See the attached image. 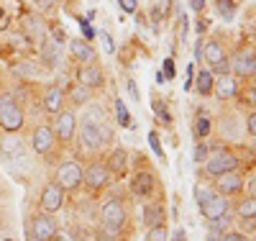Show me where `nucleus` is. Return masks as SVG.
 Returning a JSON list of instances; mask_svg holds the SVG:
<instances>
[{"instance_id":"nucleus-28","label":"nucleus","mask_w":256,"mask_h":241,"mask_svg":"<svg viewBox=\"0 0 256 241\" xmlns=\"http://www.w3.org/2000/svg\"><path fill=\"white\" fill-rule=\"evenodd\" d=\"M212 6H216V13L220 16V21L226 24H233L238 16V3L236 0H212Z\"/></svg>"},{"instance_id":"nucleus-38","label":"nucleus","mask_w":256,"mask_h":241,"mask_svg":"<svg viewBox=\"0 0 256 241\" xmlns=\"http://www.w3.org/2000/svg\"><path fill=\"white\" fill-rule=\"evenodd\" d=\"M244 131H246L251 139H256V111H248V113H246V118H244Z\"/></svg>"},{"instance_id":"nucleus-8","label":"nucleus","mask_w":256,"mask_h":241,"mask_svg":"<svg viewBox=\"0 0 256 241\" xmlns=\"http://www.w3.org/2000/svg\"><path fill=\"white\" fill-rule=\"evenodd\" d=\"M54 182L64 190V192H77L82 187V164L77 159H64L59 167H56V177Z\"/></svg>"},{"instance_id":"nucleus-19","label":"nucleus","mask_w":256,"mask_h":241,"mask_svg":"<svg viewBox=\"0 0 256 241\" xmlns=\"http://www.w3.org/2000/svg\"><path fill=\"white\" fill-rule=\"evenodd\" d=\"M41 108H44L46 113H52V116H59L62 111H64V90L59 85H46L44 90H41Z\"/></svg>"},{"instance_id":"nucleus-9","label":"nucleus","mask_w":256,"mask_h":241,"mask_svg":"<svg viewBox=\"0 0 256 241\" xmlns=\"http://www.w3.org/2000/svg\"><path fill=\"white\" fill-rule=\"evenodd\" d=\"M230 75L236 80H254L256 77V49L244 47L236 54H230Z\"/></svg>"},{"instance_id":"nucleus-49","label":"nucleus","mask_w":256,"mask_h":241,"mask_svg":"<svg viewBox=\"0 0 256 241\" xmlns=\"http://www.w3.org/2000/svg\"><path fill=\"white\" fill-rule=\"evenodd\" d=\"M126 85H128V93H131V98H134V100H141V93H138L136 80H134V77H128V82H126Z\"/></svg>"},{"instance_id":"nucleus-21","label":"nucleus","mask_w":256,"mask_h":241,"mask_svg":"<svg viewBox=\"0 0 256 241\" xmlns=\"http://www.w3.org/2000/svg\"><path fill=\"white\" fill-rule=\"evenodd\" d=\"M67 47H70V54H72V59H74L77 64H92V62H98L95 47H92L90 41H84V39L74 36V39L67 41Z\"/></svg>"},{"instance_id":"nucleus-27","label":"nucleus","mask_w":256,"mask_h":241,"mask_svg":"<svg viewBox=\"0 0 256 241\" xmlns=\"http://www.w3.org/2000/svg\"><path fill=\"white\" fill-rule=\"evenodd\" d=\"M0 154H3L6 159H10V162H16L18 157H24V141L8 134L6 139H0Z\"/></svg>"},{"instance_id":"nucleus-18","label":"nucleus","mask_w":256,"mask_h":241,"mask_svg":"<svg viewBox=\"0 0 256 241\" xmlns=\"http://www.w3.org/2000/svg\"><path fill=\"white\" fill-rule=\"evenodd\" d=\"M228 213H230V200L223 198L220 192H212L210 198L200 205V215L205 218L208 223L218 221V218H223V215H228Z\"/></svg>"},{"instance_id":"nucleus-48","label":"nucleus","mask_w":256,"mask_h":241,"mask_svg":"<svg viewBox=\"0 0 256 241\" xmlns=\"http://www.w3.org/2000/svg\"><path fill=\"white\" fill-rule=\"evenodd\" d=\"M10 29V13L0 6V31H8Z\"/></svg>"},{"instance_id":"nucleus-16","label":"nucleus","mask_w":256,"mask_h":241,"mask_svg":"<svg viewBox=\"0 0 256 241\" xmlns=\"http://www.w3.org/2000/svg\"><path fill=\"white\" fill-rule=\"evenodd\" d=\"M212 187L216 192H220L223 198H238L246 187V180L241 172H228V174H220V177L212 180Z\"/></svg>"},{"instance_id":"nucleus-45","label":"nucleus","mask_w":256,"mask_h":241,"mask_svg":"<svg viewBox=\"0 0 256 241\" xmlns=\"http://www.w3.org/2000/svg\"><path fill=\"white\" fill-rule=\"evenodd\" d=\"M118 6H120V11H123V13L134 16V13L138 11V0H118Z\"/></svg>"},{"instance_id":"nucleus-40","label":"nucleus","mask_w":256,"mask_h":241,"mask_svg":"<svg viewBox=\"0 0 256 241\" xmlns=\"http://www.w3.org/2000/svg\"><path fill=\"white\" fill-rule=\"evenodd\" d=\"M148 146H152V149L156 151V157L164 162V149H162V141H159V134H156V131H152V134H148Z\"/></svg>"},{"instance_id":"nucleus-15","label":"nucleus","mask_w":256,"mask_h":241,"mask_svg":"<svg viewBox=\"0 0 256 241\" xmlns=\"http://www.w3.org/2000/svg\"><path fill=\"white\" fill-rule=\"evenodd\" d=\"M64 192L54 180H49L44 187H41V192H38V208H41V213H56V210H62V205H64Z\"/></svg>"},{"instance_id":"nucleus-55","label":"nucleus","mask_w":256,"mask_h":241,"mask_svg":"<svg viewBox=\"0 0 256 241\" xmlns=\"http://www.w3.org/2000/svg\"><path fill=\"white\" fill-rule=\"evenodd\" d=\"M174 241H187V236H184V231H182V228H177V231H174Z\"/></svg>"},{"instance_id":"nucleus-29","label":"nucleus","mask_w":256,"mask_h":241,"mask_svg":"<svg viewBox=\"0 0 256 241\" xmlns=\"http://www.w3.org/2000/svg\"><path fill=\"white\" fill-rule=\"evenodd\" d=\"M152 111H154V116H156L164 126H172V113H169L164 98H162L159 93H154V90H152Z\"/></svg>"},{"instance_id":"nucleus-14","label":"nucleus","mask_w":256,"mask_h":241,"mask_svg":"<svg viewBox=\"0 0 256 241\" xmlns=\"http://www.w3.org/2000/svg\"><path fill=\"white\" fill-rule=\"evenodd\" d=\"M46 29H49V24L38 13H28V16H24V21H20V36H24L31 47L46 39Z\"/></svg>"},{"instance_id":"nucleus-36","label":"nucleus","mask_w":256,"mask_h":241,"mask_svg":"<svg viewBox=\"0 0 256 241\" xmlns=\"http://www.w3.org/2000/svg\"><path fill=\"white\" fill-rule=\"evenodd\" d=\"M146 241H169V226L166 223L152 226L146 231Z\"/></svg>"},{"instance_id":"nucleus-54","label":"nucleus","mask_w":256,"mask_h":241,"mask_svg":"<svg viewBox=\"0 0 256 241\" xmlns=\"http://www.w3.org/2000/svg\"><path fill=\"white\" fill-rule=\"evenodd\" d=\"M34 3H36L38 8H49V6L54 3V0H34Z\"/></svg>"},{"instance_id":"nucleus-37","label":"nucleus","mask_w":256,"mask_h":241,"mask_svg":"<svg viewBox=\"0 0 256 241\" xmlns=\"http://www.w3.org/2000/svg\"><path fill=\"white\" fill-rule=\"evenodd\" d=\"M18 77H26V80H31V75L36 72V64L31 62V59H20V64H13L10 67Z\"/></svg>"},{"instance_id":"nucleus-13","label":"nucleus","mask_w":256,"mask_h":241,"mask_svg":"<svg viewBox=\"0 0 256 241\" xmlns=\"http://www.w3.org/2000/svg\"><path fill=\"white\" fill-rule=\"evenodd\" d=\"M74 82H80L82 87H88V90H100V87H105V70L100 67V62L77 64Z\"/></svg>"},{"instance_id":"nucleus-51","label":"nucleus","mask_w":256,"mask_h":241,"mask_svg":"<svg viewBox=\"0 0 256 241\" xmlns=\"http://www.w3.org/2000/svg\"><path fill=\"white\" fill-rule=\"evenodd\" d=\"M202 47H205V36H198V41H195V59L198 62L202 59Z\"/></svg>"},{"instance_id":"nucleus-35","label":"nucleus","mask_w":256,"mask_h":241,"mask_svg":"<svg viewBox=\"0 0 256 241\" xmlns=\"http://www.w3.org/2000/svg\"><path fill=\"white\" fill-rule=\"evenodd\" d=\"M212 192H216V187H210V185H205V182H195V187H192V195H195V200H198V208L210 198Z\"/></svg>"},{"instance_id":"nucleus-58","label":"nucleus","mask_w":256,"mask_h":241,"mask_svg":"<svg viewBox=\"0 0 256 241\" xmlns=\"http://www.w3.org/2000/svg\"><path fill=\"white\" fill-rule=\"evenodd\" d=\"M6 241H13V238H6Z\"/></svg>"},{"instance_id":"nucleus-52","label":"nucleus","mask_w":256,"mask_h":241,"mask_svg":"<svg viewBox=\"0 0 256 241\" xmlns=\"http://www.w3.org/2000/svg\"><path fill=\"white\" fill-rule=\"evenodd\" d=\"M244 190H246V192L251 195V198H256V174H254V177H251V180L246 182V187H244Z\"/></svg>"},{"instance_id":"nucleus-50","label":"nucleus","mask_w":256,"mask_h":241,"mask_svg":"<svg viewBox=\"0 0 256 241\" xmlns=\"http://www.w3.org/2000/svg\"><path fill=\"white\" fill-rule=\"evenodd\" d=\"M187 6L195 11V13H202L208 8V0H187Z\"/></svg>"},{"instance_id":"nucleus-47","label":"nucleus","mask_w":256,"mask_h":241,"mask_svg":"<svg viewBox=\"0 0 256 241\" xmlns=\"http://www.w3.org/2000/svg\"><path fill=\"white\" fill-rule=\"evenodd\" d=\"M100 39H102V44H105V52L113 54V52H116V41H113V36H110L108 31H102V34H100Z\"/></svg>"},{"instance_id":"nucleus-59","label":"nucleus","mask_w":256,"mask_h":241,"mask_svg":"<svg viewBox=\"0 0 256 241\" xmlns=\"http://www.w3.org/2000/svg\"><path fill=\"white\" fill-rule=\"evenodd\" d=\"M254 49H256V47H254Z\"/></svg>"},{"instance_id":"nucleus-46","label":"nucleus","mask_w":256,"mask_h":241,"mask_svg":"<svg viewBox=\"0 0 256 241\" xmlns=\"http://www.w3.org/2000/svg\"><path fill=\"white\" fill-rule=\"evenodd\" d=\"M80 24H82V34H84L82 39H84V41H92V39L98 36V31H95V29H90V24H88V18H82Z\"/></svg>"},{"instance_id":"nucleus-3","label":"nucleus","mask_w":256,"mask_h":241,"mask_svg":"<svg viewBox=\"0 0 256 241\" xmlns=\"http://www.w3.org/2000/svg\"><path fill=\"white\" fill-rule=\"evenodd\" d=\"M128 190L138 200H159L154 195L162 190V180L152 167H141V169H134V174L128 177Z\"/></svg>"},{"instance_id":"nucleus-2","label":"nucleus","mask_w":256,"mask_h":241,"mask_svg":"<svg viewBox=\"0 0 256 241\" xmlns=\"http://www.w3.org/2000/svg\"><path fill=\"white\" fill-rule=\"evenodd\" d=\"M205 67L212 72V75H230V52L226 47V41L220 36H212V39H205V47H202V59Z\"/></svg>"},{"instance_id":"nucleus-33","label":"nucleus","mask_w":256,"mask_h":241,"mask_svg":"<svg viewBox=\"0 0 256 241\" xmlns=\"http://www.w3.org/2000/svg\"><path fill=\"white\" fill-rule=\"evenodd\" d=\"M118 238H120V231L105 226V223L95 226V241H118Z\"/></svg>"},{"instance_id":"nucleus-43","label":"nucleus","mask_w":256,"mask_h":241,"mask_svg":"<svg viewBox=\"0 0 256 241\" xmlns=\"http://www.w3.org/2000/svg\"><path fill=\"white\" fill-rule=\"evenodd\" d=\"M52 41H56L59 47H64V44H67V31H64L62 26H52V36H49Z\"/></svg>"},{"instance_id":"nucleus-1","label":"nucleus","mask_w":256,"mask_h":241,"mask_svg":"<svg viewBox=\"0 0 256 241\" xmlns=\"http://www.w3.org/2000/svg\"><path fill=\"white\" fill-rule=\"evenodd\" d=\"M241 167V157L236 149H230L228 144H218V146H210V157L205 159L202 164V172L200 177L205 180H216L220 174H228V172H238Z\"/></svg>"},{"instance_id":"nucleus-25","label":"nucleus","mask_w":256,"mask_h":241,"mask_svg":"<svg viewBox=\"0 0 256 241\" xmlns=\"http://www.w3.org/2000/svg\"><path fill=\"white\" fill-rule=\"evenodd\" d=\"M210 131H212V116L208 111H200L198 118L192 121V136H195V141H208Z\"/></svg>"},{"instance_id":"nucleus-31","label":"nucleus","mask_w":256,"mask_h":241,"mask_svg":"<svg viewBox=\"0 0 256 241\" xmlns=\"http://www.w3.org/2000/svg\"><path fill=\"white\" fill-rule=\"evenodd\" d=\"M113 108H116V123L123 126V128H134V121H131V113L120 98H113Z\"/></svg>"},{"instance_id":"nucleus-22","label":"nucleus","mask_w":256,"mask_h":241,"mask_svg":"<svg viewBox=\"0 0 256 241\" xmlns=\"http://www.w3.org/2000/svg\"><path fill=\"white\" fill-rule=\"evenodd\" d=\"M141 221H144L146 228L166 223V205H164V200H146L144 210H141Z\"/></svg>"},{"instance_id":"nucleus-41","label":"nucleus","mask_w":256,"mask_h":241,"mask_svg":"<svg viewBox=\"0 0 256 241\" xmlns=\"http://www.w3.org/2000/svg\"><path fill=\"white\" fill-rule=\"evenodd\" d=\"M251 236H246L244 231H238V228H228L226 233H223V238L220 241H248Z\"/></svg>"},{"instance_id":"nucleus-42","label":"nucleus","mask_w":256,"mask_h":241,"mask_svg":"<svg viewBox=\"0 0 256 241\" xmlns=\"http://www.w3.org/2000/svg\"><path fill=\"white\" fill-rule=\"evenodd\" d=\"M162 72H164V77H166V80H174V77H177V64H174V59H172V57H166V59H164Z\"/></svg>"},{"instance_id":"nucleus-20","label":"nucleus","mask_w":256,"mask_h":241,"mask_svg":"<svg viewBox=\"0 0 256 241\" xmlns=\"http://www.w3.org/2000/svg\"><path fill=\"white\" fill-rule=\"evenodd\" d=\"M238 93H241V85H238V80L233 77V75H218V77H216V85H212V95H216L220 103L238 98Z\"/></svg>"},{"instance_id":"nucleus-26","label":"nucleus","mask_w":256,"mask_h":241,"mask_svg":"<svg viewBox=\"0 0 256 241\" xmlns=\"http://www.w3.org/2000/svg\"><path fill=\"white\" fill-rule=\"evenodd\" d=\"M212 85H216V75H212L208 67H200L195 72V90H198V95L210 98L212 95Z\"/></svg>"},{"instance_id":"nucleus-32","label":"nucleus","mask_w":256,"mask_h":241,"mask_svg":"<svg viewBox=\"0 0 256 241\" xmlns=\"http://www.w3.org/2000/svg\"><path fill=\"white\" fill-rule=\"evenodd\" d=\"M233 215H238V218H256V198L246 195L244 200H238V203H236V210H233Z\"/></svg>"},{"instance_id":"nucleus-5","label":"nucleus","mask_w":256,"mask_h":241,"mask_svg":"<svg viewBox=\"0 0 256 241\" xmlns=\"http://www.w3.org/2000/svg\"><path fill=\"white\" fill-rule=\"evenodd\" d=\"M110 182H113V177H110V172H108L102 159H90L88 167H82V187L88 190V195H92V198L100 195Z\"/></svg>"},{"instance_id":"nucleus-11","label":"nucleus","mask_w":256,"mask_h":241,"mask_svg":"<svg viewBox=\"0 0 256 241\" xmlns=\"http://www.w3.org/2000/svg\"><path fill=\"white\" fill-rule=\"evenodd\" d=\"M59 231V223L52 213H38L28 221V228H26V236L36 238V241H49L54 233Z\"/></svg>"},{"instance_id":"nucleus-24","label":"nucleus","mask_w":256,"mask_h":241,"mask_svg":"<svg viewBox=\"0 0 256 241\" xmlns=\"http://www.w3.org/2000/svg\"><path fill=\"white\" fill-rule=\"evenodd\" d=\"M90 93H92V90L82 87L80 82H72V85H70V90L64 93V100H70V108H72V111H77V108L90 105Z\"/></svg>"},{"instance_id":"nucleus-6","label":"nucleus","mask_w":256,"mask_h":241,"mask_svg":"<svg viewBox=\"0 0 256 241\" xmlns=\"http://www.w3.org/2000/svg\"><path fill=\"white\" fill-rule=\"evenodd\" d=\"M126 221H128L126 203L118 198V195L105 198L102 205H100V223L110 226V228H116V231H123V228H126Z\"/></svg>"},{"instance_id":"nucleus-44","label":"nucleus","mask_w":256,"mask_h":241,"mask_svg":"<svg viewBox=\"0 0 256 241\" xmlns=\"http://www.w3.org/2000/svg\"><path fill=\"white\" fill-rule=\"evenodd\" d=\"M223 228H218V226H212V223H208V233H205V241H220L223 238Z\"/></svg>"},{"instance_id":"nucleus-39","label":"nucleus","mask_w":256,"mask_h":241,"mask_svg":"<svg viewBox=\"0 0 256 241\" xmlns=\"http://www.w3.org/2000/svg\"><path fill=\"white\" fill-rule=\"evenodd\" d=\"M241 98H244V103H248L251 105V111H256V82H251L248 87H246V90L244 93H238Z\"/></svg>"},{"instance_id":"nucleus-12","label":"nucleus","mask_w":256,"mask_h":241,"mask_svg":"<svg viewBox=\"0 0 256 241\" xmlns=\"http://www.w3.org/2000/svg\"><path fill=\"white\" fill-rule=\"evenodd\" d=\"M31 146L38 157H49L56 151L59 141H56V134H54V128L46 126V123H41L34 128V134H31Z\"/></svg>"},{"instance_id":"nucleus-57","label":"nucleus","mask_w":256,"mask_h":241,"mask_svg":"<svg viewBox=\"0 0 256 241\" xmlns=\"http://www.w3.org/2000/svg\"><path fill=\"white\" fill-rule=\"evenodd\" d=\"M248 241H256V236H254V238H248Z\"/></svg>"},{"instance_id":"nucleus-23","label":"nucleus","mask_w":256,"mask_h":241,"mask_svg":"<svg viewBox=\"0 0 256 241\" xmlns=\"http://www.w3.org/2000/svg\"><path fill=\"white\" fill-rule=\"evenodd\" d=\"M38 57H41V64L44 67H49V70H56L59 67V62H62V57H64V52H62V47L56 41H52L49 36L38 44Z\"/></svg>"},{"instance_id":"nucleus-56","label":"nucleus","mask_w":256,"mask_h":241,"mask_svg":"<svg viewBox=\"0 0 256 241\" xmlns=\"http://www.w3.org/2000/svg\"><path fill=\"white\" fill-rule=\"evenodd\" d=\"M251 154L256 157V139H254V144H251Z\"/></svg>"},{"instance_id":"nucleus-7","label":"nucleus","mask_w":256,"mask_h":241,"mask_svg":"<svg viewBox=\"0 0 256 241\" xmlns=\"http://www.w3.org/2000/svg\"><path fill=\"white\" fill-rule=\"evenodd\" d=\"M77 126H80V118H77V113L72 111V108H67V111H62L59 116H56V121H54V134H56V141H59V146H72L74 141H77Z\"/></svg>"},{"instance_id":"nucleus-4","label":"nucleus","mask_w":256,"mask_h":241,"mask_svg":"<svg viewBox=\"0 0 256 241\" xmlns=\"http://www.w3.org/2000/svg\"><path fill=\"white\" fill-rule=\"evenodd\" d=\"M26 123V111L24 105L16 100L13 93H0V128L6 134H16Z\"/></svg>"},{"instance_id":"nucleus-34","label":"nucleus","mask_w":256,"mask_h":241,"mask_svg":"<svg viewBox=\"0 0 256 241\" xmlns=\"http://www.w3.org/2000/svg\"><path fill=\"white\" fill-rule=\"evenodd\" d=\"M208 157H210V144L208 141H195V146H192V162L205 164Z\"/></svg>"},{"instance_id":"nucleus-30","label":"nucleus","mask_w":256,"mask_h":241,"mask_svg":"<svg viewBox=\"0 0 256 241\" xmlns=\"http://www.w3.org/2000/svg\"><path fill=\"white\" fill-rule=\"evenodd\" d=\"M80 121H88V123H105L108 121V113L100 103H92V105H84V113Z\"/></svg>"},{"instance_id":"nucleus-17","label":"nucleus","mask_w":256,"mask_h":241,"mask_svg":"<svg viewBox=\"0 0 256 241\" xmlns=\"http://www.w3.org/2000/svg\"><path fill=\"white\" fill-rule=\"evenodd\" d=\"M105 167H108L110 172V177H126V172H128V164H131V154L123 149V146H113L105 151V157H102Z\"/></svg>"},{"instance_id":"nucleus-10","label":"nucleus","mask_w":256,"mask_h":241,"mask_svg":"<svg viewBox=\"0 0 256 241\" xmlns=\"http://www.w3.org/2000/svg\"><path fill=\"white\" fill-rule=\"evenodd\" d=\"M77 144L82 151L88 154H100L102 149V139H100V123H88V121H80L77 126Z\"/></svg>"},{"instance_id":"nucleus-53","label":"nucleus","mask_w":256,"mask_h":241,"mask_svg":"<svg viewBox=\"0 0 256 241\" xmlns=\"http://www.w3.org/2000/svg\"><path fill=\"white\" fill-rule=\"evenodd\" d=\"M49 241H74V238H72L70 233H64V231H56V233H54Z\"/></svg>"}]
</instances>
